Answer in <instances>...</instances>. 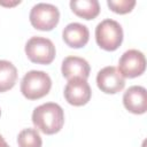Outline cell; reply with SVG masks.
I'll return each instance as SVG.
<instances>
[{"mask_svg": "<svg viewBox=\"0 0 147 147\" xmlns=\"http://www.w3.org/2000/svg\"><path fill=\"white\" fill-rule=\"evenodd\" d=\"M16 67L7 60H0V93L13 88L16 83Z\"/></svg>", "mask_w": 147, "mask_h": 147, "instance_id": "obj_13", "label": "cell"}, {"mask_svg": "<svg viewBox=\"0 0 147 147\" xmlns=\"http://www.w3.org/2000/svg\"><path fill=\"white\" fill-rule=\"evenodd\" d=\"M17 144L18 147H41L42 140L36 129L28 127L18 133Z\"/></svg>", "mask_w": 147, "mask_h": 147, "instance_id": "obj_14", "label": "cell"}, {"mask_svg": "<svg viewBox=\"0 0 147 147\" xmlns=\"http://www.w3.org/2000/svg\"><path fill=\"white\" fill-rule=\"evenodd\" d=\"M92 95L91 87L86 79L72 78L68 80L64 87V98L68 103L72 106H84L86 105Z\"/></svg>", "mask_w": 147, "mask_h": 147, "instance_id": "obj_7", "label": "cell"}, {"mask_svg": "<svg viewBox=\"0 0 147 147\" xmlns=\"http://www.w3.org/2000/svg\"><path fill=\"white\" fill-rule=\"evenodd\" d=\"M62 38L69 47L80 48L87 44L90 39V31L86 25L74 22L63 29Z\"/></svg>", "mask_w": 147, "mask_h": 147, "instance_id": "obj_11", "label": "cell"}, {"mask_svg": "<svg viewBox=\"0 0 147 147\" xmlns=\"http://www.w3.org/2000/svg\"><path fill=\"white\" fill-rule=\"evenodd\" d=\"M71 10L84 20H93L100 13V5L98 0H71Z\"/></svg>", "mask_w": 147, "mask_h": 147, "instance_id": "obj_12", "label": "cell"}, {"mask_svg": "<svg viewBox=\"0 0 147 147\" xmlns=\"http://www.w3.org/2000/svg\"><path fill=\"white\" fill-rule=\"evenodd\" d=\"M21 1L18 0V1H14V2H3V1H0V5H2V6H15V5H17V3H20Z\"/></svg>", "mask_w": 147, "mask_h": 147, "instance_id": "obj_16", "label": "cell"}, {"mask_svg": "<svg viewBox=\"0 0 147 147\" xmlns=\"http://www.w3.org/2000/svg\"><path fill=\"white\" fill-rule=\"evenodd\" d=\"M25 54L33 63L49 64L55 57V46L48 38L31 37L25 44Z\"/></svg>", "mask_w": 147, "mask_h": 147, "instance_id": "obj_4", "label": "cell"}, {"mask_svg": "<svg viewBox=\"0 0 147 147\" xmlns=\"http://www.w3.org/2000/svg\"><path fill=\"white\" fill-rule=\"evenodd\" d=\"M96 44L105 51H116L123 41V29L121 24L111 18L101 21L95 28Z\"/></svg>", "mask_w": 147, "mask_h": 147, "instance_id": "obj_3", "label": "cell"}, {"mask_svg": "<svg viewBox=\"0 0 147 147\" xmlns=\"http://www.w3.org/2000/svg\"><path fill=\"white\" fill-rule=\"evenodd\" d=\"M98 87L107 94H114L122 91L125 86V79L116 67L109 65L102 68L96 75Z\"/></svg>", "mask_w": 147, "mask_h": 147, "instance_id": "obj_8", "label": "cell"}, {"mask_svg": "<svg viewBox=\"0 0 147 147\" xmlns=\"http://www.w3.org/2000/svg\"><path fill=\"white\" fill-rule=\"evenodd\" d=\"M52 79L45 71L31 70L24 75L21 82V92L29 100H37L48 94Z\"/></svg>", "mask_w": 147, "mask_h": 147, "instance_id": "obj_2", "label": "cell"}, {"mask_svg": "<svg viewBox=\"0 0 147 147\" xmlns=\"http://www.w3.org/2000/svg\"><path fill=\"white\" fill-rule=\"evenodd\" d=\"M90 64L88 62L79 56H67L61 67V71L63 77L68 80L72 78H83L87 79L90 76Z\"/></svg>", "mask_w": 147, "mask_h": 147, "instance_id": "obj_10", "label": "cell"}, {"mask_svg": "<svg viewBox=\"0 0 147 147\" xmlns=\"http://www.w3.org/2000/svg\"><path fill=\"white\" fill-rule=\"evenodd\" d=\"M124 107L132 114H145L147 110V91L145 87L134 85L129 87L123 95Z\"/></svg>", "mask_w": 147, "mask_h": 147, "instance_id": "obj_9", "label": "cell"}, {"mask_svg": "<svg viewBox=\"0 0 147 147\" xmlns=\"http://www.w3.org/2000/svg\"><path fill=\"white\" fill-rule=\"evenodd\" d=\"M32 123L37 130L45 134L57 133L64 124V113L60 105L47 102L34 108Z\"/></svg>", "mask_w": 147, "mask_h": 147, "instance_id": "obj_1", "label": "cell"}, {"mask_svg": "<svg viewBox=\"0 0 147 147\" xmlns=\"http://www.w3.org/2000/svg\"><path fill=\"white\" fill-rule=\"evenodd\" d=\"M29 17L34 29L41 31H51L59 23L60 11L57 7L52 3L40 2L32 7Z\"/></svg>", "mask_w": 147, "mask_h": 147, "instance_id": "obj_5", "label": "cell"}, {"mask_svg": "<svg viewBox=\"0 0 147 147\" xmlns=\"http://www.w3.org/2000/svg\"><path fill=\"white\" fill-rule=\"evenodd\" d=\"M146 57L138 49H129L123 53L118 62V71L124 78H134L144 74Z\"/></svg>", "mask_w": 147, "mask_h": 147, "instance_id": "obj_6", "label": "cell"}, {"mask_svg": "<svg viewBox=\"0 0 147 147\" xmlns=\"http://www.w3.org/2000/svg\"><path fill=\"white\" fill-rule=\"evenodd\" d=\"M107 5L114 13L126 14L133 9L136 6V0H108Z\"/></svg>", "mask_w": 147, "mask_h": 147, "instance_id": "obj_15", "label": "cell"}, {"mask_svg": "<svg viewBox=\"0 0 147 147\" xmlns=\"http://www.w3.org/2000/svg\"><path fill=\"white\" fill-rule=\"evenodd\" d=\"M0 147H9L8 144L6 142V140L3 139V137L0 134Z\"/></svg>", "mask_w": 147, "mask_h": 147, "instance_id": "obj_17", "label": "cell"}, {"mask_svg": "<svg viewBox=\"0 0 147 147\" xmlns=\"http://www.w3.org/2000/svg\"><path fill=\"white\" fill-rule=\"evenodd\" d=\"M0 115H1V110H0Z\"/></svg>", "mask_w": 147, "mask_h": 147, "instance_id": "obj_18", "label": "cell"}]
</instances>
